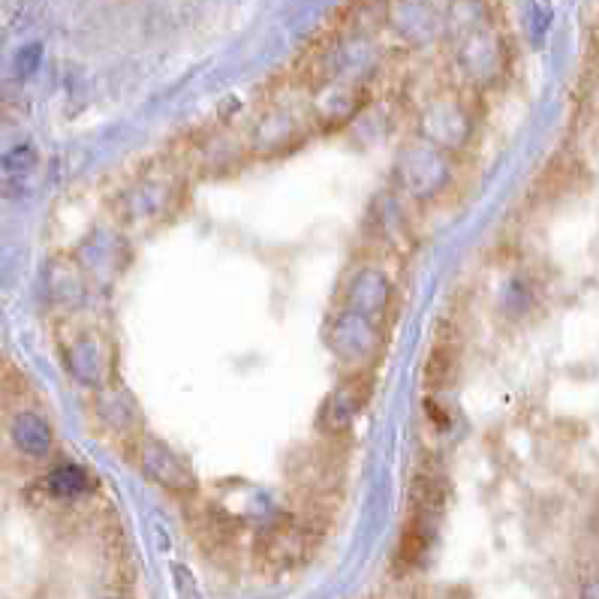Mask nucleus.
<instances>
[{"mask_svg": "<svg viewBox=\"0 0 599 599\" xmlns=\"http://www.w3.org/2000/svg\"><path fill=\"white\" fill-rule=\"evenodd\" d=\"M323 536V512L308 509L302 518L280 515L253 539V563L262 575H280L311 560Z\"/></svg>", "mask_w": 599, "mask_h": 599, "instance_id": "obj_1", "label": "nucleus"}, {"mask_svg": "<svg viewBox=\"0 0 599 599\" xmlns=\"http://www.w3.org/2000/svg\"><path fill=\"white\" fill-rule=\"evenodd\" d=\"M139 461L142 470L151 482H157L163 491L175 494V497H196L199 494V479L190 470V464L175 455L163 440L148 437L139 449Z\"/></svg>", "mask_w": 599, "mask_h": 599, "instance_id": "obj_2", "label": "nucleus"}, {"mask_svg": "<svg viewBox=\"0 0 599 599\" xmlns=\"http://www.w3.org/2000/svg\"><path fill=\"white\" fill-rule=\"evenodd\" d=\"M187 524L193 530V536L202 542L205 554L211 557H220V554H229L235 548V539H238V521L214 506V503H199L196 512L187 509Z\"/></svg>", "mask_w": 599, "mask_h": 599, "instance_id": "obj_3", "label": "nucleus"}, {"mask_svg": "<svg viewBox=\"0 0 599 599\" xmlns=\"http://www.w3.org/2000/svg\"><path fill=\"white\" fill-rule=\"evenodd\" d=\"M434 530H437V521L434 518H425V515H416L410 512L404 530H401V539H398V548H395V575H407L413 569H419L431 551V542H434Z\"/></svg>", "mask_w": 599, "mask_h": 599, "instance_id": "obj_4", "label": "nucleus"}, {"mask_svg": "<svg viewBox=\"0 0 599 599\" xmlns=\"http://www.w3.org/2000/svg\"><path fill=\"white\" fill-rule=\"evenodd\" d=\"M446 500H449L446 473L437 470V467H422L413 479V488H410V512L437 521L446 509Z\"/></svg>", "mask_w": 599, "mask_h": 599, "instance_id": "obj_5", "label": "nucleus"}, {"mask_svg": "<svg viewBox=\"0 0 599 599\" xmlns=\"http://www.w3.org/2000/svg\"><path fill=\"white\" fill-rule=\"evenodd\" d=\"M455 374H458V356L449 344H437L434 353L428 356L425 362V386L428 389H446L455 383Z\"/></svg>", "mask_w": 599, "mask_h": 599, "instance_id": "obj_6", "label": "nucleus"}, {"mask_svg": "<svg viewBox=\"0 0 599 599\" xmlns=\"http://www.w3.org/2000/svg\"><path fill=\"white\" fill-rule=\"evenodd\" d=\"M94 488V479L82 470V467H58L49 476V494L58 500H76L82 494H88Z\"/></svg>", "mask_w": 599, "mask_h": 599, "instance_id": "obj_7", "label": "nucleus"}, {"mask_svg": "<svg viewBox=\"0 0 599 599\" xmlns=\"http://www.w3.org/2000/svg\"><path fill=\"white\" fill-rule=\"evenodd\" d=\"M16 440H19V446H22L25 452L43 455V452L49 449V443H52V434H49L46 422H40V419H34V416H25V419H19V425H16Z\"/></svg>", "mask_w": 599, "mask_h": 599, "instance_id": "obj_8", "label": "nucleus"}, {"mask_svg": "<svg viewBox=\"0 0 599 599\" xmlns=\"http://www.w3.org/2000/svg\"><path fill=\"white\" fill-rule=\"evenodd\" d=\"M172 575H175L178 599H199V587H196V578L190 575V569H187V566L175 563V566H172Z\"/></svg>", "mask_w": 599, "mask_h": 599, "instance_id": "obj_9", "label": "nucleus"}, {"mask_svg": "<svg viewBox=\"0 0 599 599\" xmlns=\"http://www.w3.org/2000/svg\"><path fill=\"white\" fill-rule=\"evenodd\" d=\"M419 599H470V593L464 587H428Z\"/></svg>", "mask_w": 599, "mask_h": 599, "instance_id": "obj_10", "label": "nucleus"}, {"mask_svg": "<svg viewBox=\"0 0 599 599\" xmlns=\"http://www.w3.org/2000/svg\"><path fill=\"white\" fill-rule=\"evenodd\" d=\"M581 599H599V578H587V581H584Z\"/></svg>", "mask_w": 599, "mask_h": 599, "instance_id": "obj_11", "label": "nucleus"}, {"mask_svg": "<svg viewBox=\"0 0 599 599\" xmlns=\"http://www.w3.org/2000/svg\"><path fill=\"white\" fill-rule=\"evenodd\" d=\"M338 398H341V401H344V407H347V401H350V389H344V392H341ZM356 398H362V395H356ZM350 416H353V410H347L344 416H338V422H344V419L350 422Z\"/></svg>", "mask_w": 599, "mask_h": 599, "instance_id": "obj_12", "label": "nucleus"}]
</instances>
